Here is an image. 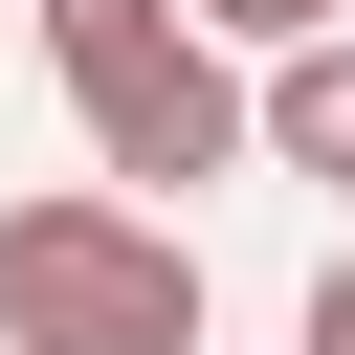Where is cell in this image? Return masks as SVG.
Segmentation results:
<instances>
[{
  "instance_id": "1",
  "label": "cell",
  "mask_w": 355,
  "mask_h": 355,
  "mask_svg": "<svg viewBox=\"0 0 355 355\" xmlns=\"http://www.w3.org/2000/svg\"><path fill=\"white\" fill-rule=\"evenodd\" d=\"M44 67L89 111V178L111 200H200V178L266 155V89H244V44L200 0H44Z\"/></svg>"
},
{
  "instance_id": "2",
  "label": "cell",
  "mask_w": 355,
  "mask_h": 355,
  "mask_svg": "<svg viewBox=\"0 0 355 355\" xmlns=\"http://www.w3.org/2000/svg\"><path fill=\"white\" fill-rule=\"evenodd\" d=\"M0 355H200V244L178 200H0Z\"/></svg>"
},
{
  "instance_id": "3",
  "label": "cell",
  "mask_w": 355,
  "mask_h": 355,
  "mask_svg": "<svg viewBox=\"0 0 355 355\" xmlns=\"http://www.w3.org/2000/svg\"><path fill=\"white\" fill-rule=\"evenodd\" d=\"M266 155L355 200V44H288V67H266Z\"/></svg>"
},
{
  "instance_id": "4",
  "label": "cell",
  "mask_w": 355,
  "mask_h": 355,
  "mask_svg": "<svg viewBox=\"0 0 355 355\" xmlns=\"http://www.w3.org/2000/svg\"><path fill=\"white\" fill-rule=\"evenodd\" d=\"M200 22H222V44H266V67H288V44H355V0H200Z\"/></svg>"
},
{
  "instance_id": "5",
  "label": "cell",
  "mask_w": 355,
  "mask_h": 355,
  "mask_svg": "<svg viewBox=\"0 0 355 355\" xmlns=\"http://www.w3.org/2000/svg\"><path fill=\"white\" fill-rule=\"evenodd\" d=\"M288 333H311V355H355V244L311 266V311H288Z\"/></svg>"
}]
</instances>
